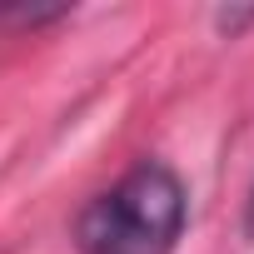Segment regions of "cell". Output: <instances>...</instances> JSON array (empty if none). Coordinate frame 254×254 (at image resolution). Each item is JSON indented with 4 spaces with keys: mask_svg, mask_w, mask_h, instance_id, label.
Segmentation results:
<instances>
[{
    "mask_svg": "<svg viewBox=\"0 0 254 254\" xmlns=\"http://www.w3.org/2000/svg\"><path fill=\"white\" fill-rule=\"evenodd\" d=\"M190 224V190L165 160L130 165L110 190H100L80 219V254H170Z\"/></svg>",
    "mask_w": 254,
    "mask_h": 254,
    "instance_id": "obj_1",
    "label": "cell"
},
{
    "mask_svg": "<svg viewBox=\"0 0 254 254\" xmlns=\"http://www.w3.org/2000/svg\"><path fill=\"white\" fill-rule=\"evenodd\" d=\"M244 239H254V185H249V204H244Z\"/></svg>",
    "mask_w": 254,
    "mask_h": 254,
    "instance_id": "obj_2",
    "label": "cell"
}]
</instances>
